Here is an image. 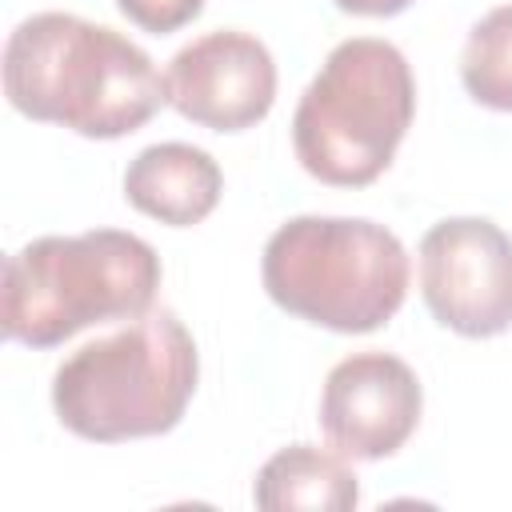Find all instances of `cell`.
Segmentation results:
<instances>
[{
	"instance_id": "cell-1",
	"label": "cell",
	"mask_w": 512,
	"mask_h": 512,
	"mask_svg": "<svg viewBox=\"0 0 512 512\" xmlns=\"http://www.w3.org/2000/svg\"><path fill=\"white\" fill-rule=\"evenodd\" d=\"M4 96L28 120L120 140L168 104V84L152 56L116 28L72 12H36L8 32Z\"/></svg>"
},
{
	"instance_id": "cell-2",
	"label": "cell",
	"mask_w": 512,
	"mask_h": 512,
	"mask_svg": "<svg viewBox=\"0 0 512 512\" xmlns=\"http://www.w3.org/2000/svg\"><path fill=\"white\" fill-rule=\"evenodd\" d=\"M156 288L160 256L136 232L36 236L4 264L0 328L16 344L56 348L92 324L152 312Z\"/></svg>"
},
{
	"instance_id": "cell-3",
	"label": "cell",
	"mask_w": 512,
	"mask_h": 512,
	"mask_svg": "<svg viewBox=\"0 0 512 512\" xmlns=\"http://www.w3.org/2000/svg\"><path fill=\"white\" fill-rule=\"evenodd\" d=\"M200 380L192 332L168 308L76 348L52 376L56 420L96 444L164 436L184 420Z\"/></svg>"
},
{
	"instance_id": "cell-4",
	"label": "cell",
	"mask_w": 512,
	"mask_h": 512,
	"mask_svg": "<svg viewBox=\"0 0 512 512\" xmlns=\"http://www.w3.org/2000/svg\"><path fill=\"white\" fill-rule=\"evenodd\" d=\"M260 280L288 316L352 336L400 312L412 264L400 236L376 220L292 216L268 236Z\"/></svg>"
},
{
	"instance_id": "cell-5",
	"label": "cell",
	"mask_w": 512,
	"mask_h": 512,
	"mask_svg": "<svg viewBox=\"0 0 512 512\" xmlns=\"http://www.w3.org/2000/svg\"><path fill=\"white\" fill-rule=\"evenodd\" d=\"M416 116L404 52L380 36L340 40L292 112V148L308 176L332 188L372 184Z\"/></svg>"
},
{
	"instance_id": "cell-6",
	"label": "cell",
	"mask_w": 512,
	"mask_h": 512,
	"mask_svg": "<svg viewBox=\"0 0 512 512\" xmlns=\"http://www.w3.org/2000/svg\"><path fill=\"white\" fill-rule=\"evenodd\" d=\"M420 292L436 324L468 340L512 328V236L484 216H448L420 240Z\"/></svg>"
},
{
	"instance_id": "cell-7",
	"label": "cell",
	"mask_w": 512,
	"mask_h": 512,
	"mask_svg": "<svg viewBox=\"0 0 512 512\" xmlns=\"http://www.w3.org/2000/svg\"><path fill=\"white\" fill-rule=\"evenodd\" d=\"M168 104L212 132L260 124L276 100V60L252 32L220 28L184 44L164 72Z\"/></svg>"
},
{
	"instance_id": "cell-8",
	"label": "cell",
	"mask_w": 512,
	"mask_h": 512,
	"mask_svg": "<svg viewBox=\"0 0 512 512\" xmlns=\"http://www.w3.org/2000/svg\"><path fill=\"white\" fill-rule=\"evenodd\" d=\"M424 392L416 372L392 352L344 356L320 392V428L348 460H384L420 424Z\"/></svg>"
},
{
	"instance_id": "cell-9",
	"label": "cell",
	"mask_w": 512,
	"mask_h": 512,
	"mask_svg": "<svg viewBox=\"0 0 512 512\" xmlns=\"http://www.w3.org/2000/svg\"><path fill=\"white\" fill-rule=\"evenodd\" d=\"M224 192L220 164L184 140H164L148 144L144 152L132 156L124 172V196L136 212L172 224V228H192L200 224Z\"/></svg>"
},
{
	"instance_id": "cell-10",
	"label": "cell",
	"mask_w": 512,
	"mask_h": 512,
	"mask_svg": "<svg viewBox=\"0 0 512 512\" xmlns=\"http://www.w3.org/2000/svg\"><path fill=\"white\" fill-rule=\"evenodd\" d=\"M252 500L264 512H348L360 504V484L348 468V456H340L336 448L328 452L316 444H288L256 472Z\"/></svg>"
},
{
	"instance_id": "cell-11",
	"label": "cell",
	"mask_w": 512,
	"mask_h": 512,
	"mask_svg": "<svg viewBox=\"0 0 512 512\" xmlns=\"http://www.w3.org/2000/svg\"><path fill=\"white\" fill-rule=\"evenodd\" d=\"M468 96L492 112H512V4L484 12L460 52Z\"/></svg>"
},
{
	"instance_id": "cell-12",
	"label": "cell",
	"mask_w": 512,
	"mask_h": 512,
	"mask_svg": "<svg viewBox=\"0 0 512 512\" xmlns=\"http://www.w3.org/2000/svg\"><path fill=\"white\" fill-rule=\"evenodd\" d=\"M116 8L144 32L168 36L184 24H192L204 8V0H116Z\"/></svg>"
},
{
	"instance_id": "cell-13",
	"label": "cell",
	"mask_w": 512,
	"mask_h": 512,
	"mask_svg": "<svg viewBox=\"0 0 512 512\" xmlns=\"http://www.w3.org/2000/svg\"><path fill=\"white\" fill-rule=\"evenodd\" d=\"M340 12H352V16H396L404 12L412 0H332Z\"/></svg>"
}]
</instances>
